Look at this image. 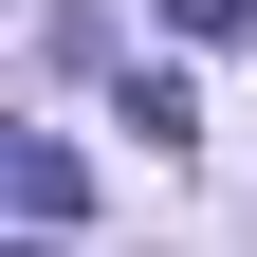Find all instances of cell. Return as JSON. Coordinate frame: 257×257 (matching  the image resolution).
I'll return each instance as SVG.
<instances>
[{
	"label": "cell",
	"mask_w": 257,
	"mask_h": 257,
	"mask_svg": "<svg viewBox=\"0 0 257 257\" xmlns=\"http://www.w3.org/2000/svg\"><path fill=\"white\" fill-rule=\"evenodd\" d=\"M92 202V166H74V147H55V128H19V220H37V239H55V220H74Z\"/></svg>",
	"instance_id": "6da1fadb"
},
{
	"label": "cell",
	"mask_w": 257,
	"mask_h": 257,
	"mask_svg": "<svg viewBox=\"0 0 257 257\" xmlns=\"http://www.w3.org/2000/svg\"><path fill=\"white\" fill-rule=\"evenodd\" d=\"M166 19H184L202 55H239V37H257V0H166Z\"/></svg>",
	"instance_id": "7a4b0ae2"
},
{
	"label": "cell",
	"mask_w": 257,
	"mask_h": 257,
	"mask_svg": "<svg viewBox=\"0 0 257 257\" xmlns=\"http://www.w3.org/2000/svg\"><path fill=\"white\" fill-rule=\"evenodd\" d=\"M19 257H55V239H19Z\"/></svg>",
	"instance_id": "3957f363"
}]
</instances>
